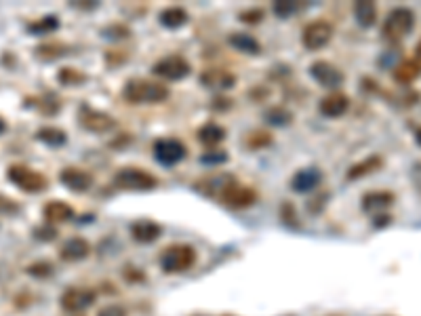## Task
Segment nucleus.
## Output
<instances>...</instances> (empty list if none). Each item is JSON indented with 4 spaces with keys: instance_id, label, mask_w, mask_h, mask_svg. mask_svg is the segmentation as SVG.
<instances>
[{
    "instance_id": "obj_10",
    "label": "nucleus",
    "mask_w": 421,
    "mask_h": 316,
    "mask_svg": "<svg viewBox=\"0 0 421 316\" xmlns=\"http://www.w3.org/2000/svg\"><path fill=\"white\" fill-rule=\"evenodd\" d=\"M188 150L186 146L179 141V139H173V137H164V139H158L154 143V156L160 165H177L186 158Z\"/></svg>"
},
{
    "instance_id": "obj_33",
    "label": "nucleus",
    "mask_w": 421,
    "mask_h": 316,
    "mask_svg": "<svg viewBox=\"0 0 421 316\" xmlns=\"http://www.w3.org/2000/svg\"><path fill=\"white\" fill-rule=\"evenodd\" d=\"M25 272L30 276H34V278H49L53 274V266L49 262H34V264H30L25 268Z\"/></svg>"
},
{
    "instance_id": "obj_35",
    "label": "nucleus",
    "mask_w": 421,
    "mask_h": 316,
    "mask_svg": "<svg viewBox=\"0 0 421 316\" xmlns=\"http://www.w3.org/2000/svg\"><path fill=\"white\" fill-rule=\"evenodd\" d=\"M131 30L127 25H120V23H114V25H110L103 30V36L105 38H112V40H120V38H129Z\"/></svg>"
},
{
    "instance_id": "obj_6",
    "label": "nucleus",
    "mask_w": 421,
    "mask_h": 316,
    "mask_svg": "<svg viewBox=\"0 0 421 316\" xmlns=\"http://www.w3.org/2000/svg\"><path fill=\"white\" fill-rule=\"evenodd\" d=\"M333 38V25L324 19L312 21L303 27V34H301V42L305 49L310 51H318L322 47H327Z\"/></svg>"
},
{
    "instance_id": "obj_28",
    "label": "nucleus",
    "mask_w": 421,
    "mask_h": 316,
    "mask_svg": "<svg viewBox=\"0 0 421 316\" xmlns=\"http://www.w3.org/2000/svg\"><path fill=\"white\" fill-rule=\"evenodd\" d=\"M158 19L164 27H168V30H177V27H181L188 21V13L181 7H168L160 13Z\"/></svg>"
},
{
    "instance_id": "obj_44",
    "label": "nucleus",
    "mask_w": 421,
    "mask_h": 316,
    "mask_svg": "<svg viewBox=\"0 0 421 316\" xmlns=\"http://www.w3.org/2000/svg\"><path fill=\"white\" fill-rule=\"evenodd\" d=\"M415 53H417V60H421V40L417 42V47H415Z\"/></svg>"
},
{
    "instance_id": "obj_4",
    "label": "nucleus",
    "mask_w": 421,
    "mask_h": 316,
    "mask_svg": "<svg viewBox=\"0 0 421 316\" xmlns=\"http://www.w3.org/2000/svg\"><path fill=\"white\" fill-rule=\"evenodd\" d=\"M7 178L23 192L27 194H38L44 192L49 188V180L47 175L38 173V171L25 167V165H11L7 171Z\"/></svg>"
},
{
    "instance_id": "obj_19",
    "label": "nucleus",
    "mask_w": 421,
    "mask_h": 316,
    "mask_svg": "<svg viewBox=\"0 0 421 316\" xmlns=\"http://www.w3.org/2000/svg\"><path fill=\"white\" fill-rule=\"evenodd\" d=\"M381 169H383V158H381L379 154H371V156H367L364 160H360V162H356V165L350 167L348 180H350V182H356V180H362V178H367V175L377 173V171H381Z\"/></svg>"
},
{
    "instance_id": "obj_30",
    "label": "nucleus",
    "mask_w": 421,
    "mask_h": 316,
    "mask_svg": "<svg viewBox=\"0 0 421 316\" xmlns=\"http://www.w3.org/2000/svg\"><path fill=\"white\" fill-rule=\"evenodd\" d=\"M266 121L274 127H287L293 121V114L283 106H274L266 112Z\"/></svg>"
},
{
    "instance_id": "obj_38",
    "label": "nucleus",
    "mask_w": 421,
    "mask_h": 316,
    "mask_svg": "<svg viewBox=\"0 0 421 316\" xmlns=\"http://www.w3.org/2000/svg\"><path fill=\"white\" fill-rule=\"evenodd\" d=\"M34 236H36L38 241H53L55 236H58V230H55L53 226H51V228H49V226H40V228L34 230Z\"/></svg>"
},
{
    "instance_id": "obj_37",
    "label": "nucleus",
    "mask_w": 421,
    "mask_h": 316,
    "mask_svg": "<svg viewBox=\"0 0 421 316\" xmlns=\"http://www.w3.org/2000/svg\"><path fill=\"white\" fill-rule=\"evenodd\" d=\"M270 141H272V137H270V133H253L248 139H246V143H248V146L251 148H266V146H270Z\"/></svg>"
},
{
    "instance_id": "obj_9",
    "label": "nucleus",
    "mask_w": 421,
    "mask_h": 316,
    "mask_svg": "<svg viewBox=\"0 0 421 316\" xmlns=\"http://www.w3.org/2000/svg\"><path fill=\"white\" fill-rule=\"evenodd\" d=\"M219 200L230 209H248L251 205H255L257 200V192L251 186H240V184H230L223 194L219 196Z\"/></svg>"
},
{
    "instance_id": "obj_2",
    "label": "nucleus",
    "mask_w": 421,
    "mask_h": 316,
    "mask_svg": "<svg viewBox=\"0 0 421 316\" xmlns=\"http://www.w3.org/2000/svg\"><path fill=\"white\" fill-rule=\"evenodd\" d=\"M415 27V13L409 7H396L392 9L381 25V34L385 40H403L407 38Z\"/></svg>"
},
{
    "instance_id": "obj_36",
    "label": "nucleus",
    "mask_w": 421,
    "mask_h": 316,
    "mask_svg": "<svg viewBox=\"0 0 421 316\" xmlns=\"http://www.w3.org/2000/svg\"><path fill=\"white\" fill-rule=\"evenodd\" d=\"M0 213H3V215L19 213V203H17V200H13V198H9V196H5V194H0Z\"/></svg>"
},
{
    "instance_id": "obj_45",
    "label": "nucleus",
    "mask_w": 421,
    "mask_h": 316,
    "mask_svg": "<svg viewBox=\"0 0 421 316\" xmlns=\"http://www.w3.org/2000/svg\"><path fill=\"white\" fill-rule=\"evenodd\" d=\"M5 129H7V127H5V121H3V119H0V133H3Z\"/></svg>"
},
{
    "instance_id": "obj_5",
    "label": "nucleus",
    "mask_w": 421,
    "mask_h": 316,
    "mask_svg": "<svg viewBox=\"0 0 421 316\" xmlns=\"http://www.w3.org/2000/svg\"><path fill=\"white\" fill-rule=\"evenodd\" d=\"M114 184L123 190H135V192H142V190H154L158 186L156 178L150 175L148 171L144 169H137V167H125L120 169L116 178H114Z\"/></svg>"
},
{
    "instance_id": "obj_27",
    "label": "nucleus",
    "mask_w": 421,
    "mask_h": 316,
    "mask_svg": "<svg viewBox=\"0 0 421 316\" xmlns=\"http://www.w3.org/2000/svg\"><path fill=\"white\" fill-rule=\"evenodd\" d=\"M36 139L47 143V146L58 148V146H64V143L68 141V135L60 127H42V129L36 131Z\"/></svg>"
},
{
    "instance_id": "obj_26",
    "label": "nucleus",
    "mask_w": 421,
    "mask_h": 316,
    "mask_svg": "<svg viewBox=\"0 0 421 316\" xmlns=\"http://www.w3.org/2000/svg\"><path fill=\"white\" fill-rule=\"evenodd\" d=\"M230 47H234L236 51L240 53H246V55H259L261 53V45L253 38L251 34H242V32H234L230 38H228Z\"/></svg>"
},
{
    "instance_id": "obj_14",
    "label": "nucleus",
    "mask_w": 421,
    "mask_h": 316,
    "mask_svg": "<svg viewBox=\"0 0 421 316\" xmlns=\"http://www.w3.org/2000/svg\"><path fill=\"white\" fill-rule=\"evenodd\" d=\"M201 82L209 89H219V91H228L236 84V76L228 70L221 68H209L201 74Z\"/></svg>"
},
{
    "instance_id": "obj_18",
    "label": "nucleus",
    "mask_w": 421,
    "mask_h": 316,
    "mask_svg": "<svg viewBox=\"0 0 421 316\" xmlns=\"http://www.w3.org/2000/svg\"><path fill=\"white\" fill-rule=\"evenodd\" d=\"M348 108H350V97L340 93V91L329 93L327 97L320 99V112L324 114V117H329V119L344 117V114L348 112Z\"/></svg>"
},
{
    "instance_id": "obj_1",
    "label": "nucleus",
    "mask_w": 421,
    "mask_h": 316,
    "mask_svg": "<svg viewBox=\"0 0 421 316\" xmlns=\"http://www.w3.org/2000/svg\"><path fill=\"white\" fill-rule=\"evenodd\" d=\"M125 97L131 104H160L168 97V89L160 82L133 78L125 84Z\"/></svg>"
},
{
    "instance_id": "obj_29",
    "label": "nucleus",
    "mask_w": 421,
    "mask_h": 316,
    "mask_svg": "<svg viewBox=\"0 0 421 316\" xmlns=\"http://www.w3.org/2000/svg\"><path fill=\"white\" fill-rule=\"evenodd\" d=\"M68 47L62 45V42H44L40 47H36V57L38 60H44V62H53L58 60V57L66 55Z\"/></svg>"
},
{
    "instance_id": "obj_43",
    "label": "nucleus",
    "mask_w": 421,
    "mask_h": 316,
    "mask_svg": "<svg viewBox=\"0 0 421 316\" xmlns=\"http://www.w3.org/2000/svg\"><path fill=\"white\" fill-rule=\"evenodd\" d=\"M415 141H417V146L421 148V127H419V129L415 131Z\"/></svg>"
},
{
    "instance_id": "obj_3",
    "label": "nucleus",
    "mask_w": 421,
    "mask_h": 316,
    "mask_svg": "<svg viewBox=\"0 0 421 316\" xmlns=\"http://www.w3.org/2000/svg\"><path fill=\"white\" fill-rule=\"evenodd\" d=\"M196 251L190 245H171L166 247L160 255V268L166 274H179L194 266Z\"/></svg>"
},
{
    "instance_id": "obj_12",
    "label": "nucleus",
    "mask_w": 421,
    "mask_h": 316,
    "mask_svg": "<svg viewBox=\"0 0 421 316\" xmlns=\"http://www.w3.org/2000/svg\"><path fill=\"white\" fill-rule=\"evenodd\" d=\"M394 203H396V196L387 190L367 192L362 196V211L371 217H377V215H383Z\"/></svg>"
},
{
    "instance_id": "obj_8",
    "label": "nucleus",
    "mask_w": 421,
    "mask_h": 316,
    "mask_svg": "<svg viewBox=\"0 0 421 316\" xmlns=\"http://www.w3.org/2000/svg\"><path fill=\"white\" fill-rule=\"evenodd\" d=\"M97 293L87 287H70L60 297V304L66 312H82L95 304Z\"/></svg>"
},
{
    "instance_id": "obj_22",
    "label": "nucleus",
    "mask_w": 421,
    "mask_h": 316,
    "mask_svg": "<svg viewBox=\"0 0 421 316\" xmlns=\"http://www.w3.org/2000/svg\"><path fill=\"white\" fill-rule=\"evenodd\" d=\"M320 180H322V173L318 169H301L293 175L291 186L295 192H312L314 188H318Z\"/></svg>"
},
{
    "instance_id": "obj_42",
    "label": "nucleus",
    "mask_w": 421,
    "mask_h": 316,
    "mask_svg": "<svg viewBox=\"0 0 421 316\" xmlns=\"http://www.w3.org/2000/svg\"><path fill=\"white\" fill-rule=\"evenodd\" d=\"M390 221H392V215H390V213H383V215L373 217V226H375V228H385Z\"/></svg>"
},
{
    "instance_id": "obj_17",
    "label": "nucleus",
    "mask_w": 421,
    "mask_h": 316,
    "mask_svg": "<svg viewBox=\"0 0 421 316\" xmlns=\"http://www.w3.org/2000/svg\"><path fill=\"white\" fill-rule=\"evenodd\" d=\"M234 180L226 173H213V175H207L203 180H199L194 184V188L207 194V196H213V198H219L223 194V190H226Z\"/></svg>"
},
{
    "instance_id": "obj_40",
    "label": "nucleus",
    "mask_w": 421,
    "mask_h": 316,
    "mask_svg": "<svg viewBox=\"0 0 421 316\" xmlns=\"http://www.w3.org/2000/svg\"><path fill=\"white\" fill-rule=\"evenodd\" d=\"M205 165H219V162H226L228 160V154L226 152H207V154H203V158H201Z\"/></svg>"
},
{
    "instance_id": "obj_34",
    "label": "nucleus",
    "mask_w": 421,
    "mask_h": 316,
    "mask_svg": "<svg viewBox=\"0 0 421 316\" xmlns=\"http://www.w3.org/2000/svg\"><path fill=\"white\" fill-rule=\"evenodd\" d=\"M297 11H299V5L293 3V0H278V3H274V13L278 17H291Z\"/></svg>"
},
{
    "instance_id": "obj_39",
    "label": "nucleus",
    "mask_w": 421,
    "mask_h": 316,
    "mask_svg": "<svg viewBox=\"0 0 421 316\" xmlns=\"http://www.w3.org/2000/svg\"><path fill=\"white\" fill-rule=\"evenodd\" d=\"M97 316H127V310L120 304H110L97 312Z\"/></svg>"
},
{
    "instance_id": "obj_32",
    "label": "nucleus",
    "mask_w": 421,
    "mask_h": 316,
    "mask_svg": "<svg viewBox=\"0 0 421 316\" xmlns=\"http://www.w3.org/2000/svg\"><path fill=\"white\" fill-rule=\"evenodd\" d=\"M58 80H60L62 84H68V87H72V84L84 82V80H87V76L80 74V72L74 70V68H62L60 74H58Z\"/></svg>"
},
{
    "instance_id": "obj_21",
    "label": "nucleus",
    "mask_w": 421,
    "mask_h": 316,
    "mask_svg": "<svg viewBox=\"0 0 421 316\" xmlns=\"http://www.w3.org/2000/svg\"><path fill=\"white\" fill-rule=\"evenodd\" d=\"M42 215L51 226L66 223L74 217V209L68 203H64V200H49V203L44 205V209H42Z\"/></svg>"
},
{
    "instance_id": "obj_24",
    "label": "nucleus",
    "mask_w": 421,
    "mask_h": 316,
    "mask_svg": "<svg viewBox=\"0 0 421 316\" xmlns=\"http://www.w3.org/2000/svg\"><path fill=\"white\" fill-rule=\"evenodd\" d=\"M354 17L362 27H373L377 21V5L371 0H360L354 5Z\"/></svg>"
},
{
    "instance_id": "obj_16",
    "label": "nucleus",
    "mask_w": 421,
    "mask_h": 316,
    "mask_svg": "<svg viewBox=\"0 0 421 316\" xmlns=\"http://www.w3.org/2000/svg\"><path fill=\"white\" fill-rule=\"evenodd\" d=\"M89 253H91V245L82 236L68 239L60 249V257L64 262H82V260H87Z\"/></svg>"
},
{
    "instance_id": "obj_11",
    "label": "nucleus",
    "mask_w": 421,
    "mask_h": 316,
    "mask_svg": "<svg viewBox=\"0 0 421 316\" xmlns=\"http://www.w3.org/2000/svg\"><path fill=\"white\" fill-rule=\"evenodd\" d=\"M310 74H312V78H314L318 84H322V87H327V89L342 87L344 80H346L344 72L337 68V66L329 64V62H314V64L310 66Z\"/></svg>"
},
{
    "instance_id": "obj_7",
    "label": "nucleus",
    "mask_w": 421,
    "mask_h": 316,
    "mask_svg": "<svg viewBox=\"0 0 421 316\" xmlns=\"http://www.w3.org/2000/svg\"><path fill=\"white\" fill-rule=\"evenodd\" d=\"M190 70H192L190 64L181 55H166L162 60H158L152 68V72L162 80H183L190 74Z\"/></svg>"
},
{
    "instance_id": "obj_20",
    "label": "nucleus",
    "mask_w": 421,
    "mask_h": 316,
    "mask_svg": "<svg viewBox=\"0 0 421 316\" xmlns=\"http://www.w3.org/2000/svg\"><path fill=\"white\" fill-rule=\"evenodd\" d=\"M160 234H162V226H158V223L152 221V219H142V221H135V223L131 226V236H133L137 243L150 245V243H154Z\"/></svg>"
},
{
    "instance_id": "obj_41",
    "label": "nucleus",
    "mask_w": 421,
    "mask_h": 316,
    "mask_svg": "<svg viewBox=\"0 0 421 316\" xmlns=\"http://www.w3.org/2000/svg\"><path fill=\"white\" fill-rule=\"evenodd\" d=\"M240 19H242V21H246V23H257L259 19H264V11H261V9H251V11H244V13L240 15Z\"/></svg>"
},
{
    "instance_id": "obj_31",
    "label": "nucleus",
    "mask_w": 421,
    "mask_h": 316,
    "mask_svg": "<svg viewBox=\"0 0 421 316\" xmlns=\"http://www.w3.org/2000/svg\"><path fill=\"white\" fill-rule=\"evenodd\" d=\"M58 27H60V19L49 15V17H42V19L30 23V25H27V30L34 32V34H47V32H55Z\"/></svg>"
},
{
    "instance_id": "obj_13",
    "label": "nucleus",
    "mask_w": 421,
    "mask_h": 316,
    "mask_svg": "<svg viewBox=\"0 0 421 316\" xmlns=\"http://www.w3.org/2000/svg\"><path fill=\"white\" fill-rule=\"evenodd\" d=\"M80 125L91 131V133H105L110 129H114V119L107 117V114L99 112V110H91V108H84L80 112Z\"/></svg>"
},
{
    "instance_id": "obj_15",
    "label": "nucleus",
    "mask_w": 421,
    "mask_h": 316,
    "mask_svg": "<svg viewBox=\"0 0 421 316\" xmlns=\"http://www.w3.org/2000/svg\"><path fill=\"white\" fill-rule=\"evenodd\" d=\"M62 184L66 188H70L72 192H87L93 184V175L87 173L84 169H76V167H68L62 171V175H60Z\"/></svg>"
},
{
    "instance_id": "obj_25",
    "label": "nucleus",
    "mask_w": 421,
    "mask_h": 316,
    "mask_svg": "<svg viewBox=\"0 0 421 316\" xmlns=\"http://www.w3.org/2000/svg\"><path fill=\"white\" fill-rule=\"evenodd\" d=\"M199 139H201V143H205V146L215 148L223 139H226V129H223L221 125H217V123H207L199 129Z\"/></svg>"
},
{
    "instance_id": "obj_23",
    "label": "nucleus",
    "mask_w": 421,
    "mask_h": 316,
    "mask_svg": "<svg viewBox=\"0 0 421 316\" xmlns=\"http://www.w3.org/2000/svg\"><path fill=\"white\" fill-rule=\"evenodd\" d=\"M421 76V62L419 60H405L394 68V80L400 84H413Z\"/></svg>"
}]
</instances>
